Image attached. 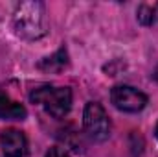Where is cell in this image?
<instances>
[{
	"label": "cell",
	"mask_w": 158,
	"mask_h": 157,
	"mask_svg": "<svg viewBox=\"0 0 158 157\" xmlns=\"http://www.w3.org/2000/svg\"><path fill=\"white\" fill-rule=\"evenodd\" d=\"M153 78H155V81H158V65H156V69H155V72H153Z\"/></svg>",
	"instance_id": "obj_10"
},
{
	"label": "cell",
	"mask_w": 158,
	"mask_h": 157,
	"mask_svg": "<svg viewBox=\"0 0 158 157\" xmlns=\"http://www.w3.org/2000/svg\"><path fill=\"white\" fill-rule=\"evenodd\" d=\"M0 146L6 157H26L28 155V139L22 131L7 128L0 133Z\"/></svg>",
	"instance_id": "obj_5"
},
{
	"label": "cell",
	"mask_w": 158,
	"mask_h": 157,
	"mask_svg": "<svg viewBox=\"0 0 158 157\" xmlns=\"http://www.w3.org/2000/svg\"><path fill=\"white\" fill-rule=\"evenodd\" d=\"M114 107L123 113H138L147 105V96L132 85H116L110 91Z\"/></svg>",
	"instance_id": "obj_4"
},
{
	"label": "cell",
	"mask_w": 158,
	"mask_h": 157,
	"mask_svg": "<svg viewBox=\"0 0 158 157\" xmlns=\"http://www.w3.org/2000/svg\"><path fill=\"white\" fill-rule=\"evenodd\" d=\"M13 30L26 41H37L48 34L44 4L39 0L20 2L13 13Z\"/></svg>",
	"instance_id": "obj_1"
},
{
	"label": "cell",
	"mask_w": 158,
	"mask_h": 157,
	"mask_svg": "<svg viewBox=\"0 0 158 157\" xmlns=\"http://www.w3.org/2000/svg\"><path fill=\"white\" fill-rule=\"evenodd\" d=\"M44 157H70V154H68L64 148H61V146H53V148H50V150L46 152Z\"/></svg>",
	"instance_id": "obj_9"
},
{
	"label": "cell",
	"mask_w": 158,
	"mask_h": 157,
	"mask_svg": "<svg viewBox=\"0 0 158 157\" xmlns=\"http://www.w3.org/2000/svg\"><path fill=\"white\" fill-rule=\"evenodd\" d=\"M66 65H68V54H66L64 48H61V50H57L53 56L40 59L37 67H39L42 72H61Z\"/></svg>",
	"instance_id": "obj_7"
},
{
	"label": "cell",
	"mask_w": 158,
	"mask_h": 157,
	"mask_svg": "<svg viewBox=\"0 0 158 157\" xmlns=\"http://www.w3.org/2000/svg\"><path fill=\"white\" fill-rule=\"evenodd\" d=\"M30 100L40 105L50 117L63 118L68 115L72 107V91L68 87H57V85H39L31 91Z\"/></svg>",
	"instance_id": "obj_2"
},
{
	"label": "cell",
	"mask_w": 158,
	"mask_h": 157,
	"mask_svg": "<svg viewBox=\"0 0 158 157\" xmlns=\"http://www.w3.org/2000/svg\"><path fill=\"white\" fill-rule=\"evenodd\" d=\"M26 115L28 111L20 102L9 98L7 94H0V120H22Z\"/></svg>",
	"instance_id": "obj_6"
},
{
	"label": "cell",
	"mask_w": 158,
	"mask_h": 157,
	"mask_svg": "<svg viewBox=\"0 0 158 157\" xmlns=\"http://www.w3.org/2000/svg\"><path fill=\"white\" fill-rule=\"evenodd\" d=\"M155 135H156V139H158V124H156V129H155Z\"/></svg>",
	"instance_id": "obj_11"
},
{
	"label": "cell",
	"mask_w": 158,
	"mask_h": 157,
	"mask_svg": "<svg viewBox=\"0 0 158 157\" xmlns=\"http://www.w3.org/2000/svg\"><path fill=\"white\" fill-rule=\"evenodd\" d=\"M83 128L85 133L94 142H103L110 137V118L101 104L88 102L83 111Z\"/></svg>",
	"instance_id": "obj_3"
},
{
	"label": "cell",
	"mask_w": 158,
	"mask_h": 157,
	"mask_svg": "<svg viewBox=\"0 0 158 157\" xmlns=\"http://www.w3.org/2000/svg\"><path fill=\"white\" fill-rule=\"evenodd\" d=\"M138 20L143 26L158 24V2L156 4H142L138 7Z\"/></svg>",
	"instance_id": "obj_8"
}]
</instances>
